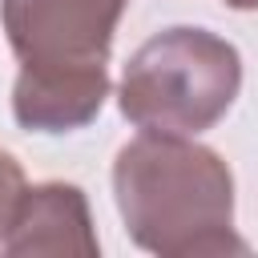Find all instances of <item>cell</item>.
Returning a JSON list of instances; mask_svg holds the SVG:
<instances>
[{
    "label": "cell",
    "mask_w": 258,
    "mask_h": 258,
    "mask_svg": "<svg viewBox=\"0 0 258 258\" xmlns=\"http://www.w3.org/2000/svg\"><path fill=\"white\" fill-rule=\"evenodd\" d=\"M113 198L129 238L157 258L246 254L234 234V173L210 145L141 133L117 149Z\"/></svg>",
    "instance_id": "6da1fadb"
},
{
    "label": "cell",
    "mask_w": 258,
    "mask_h": 258,
    "mask_svg": "<svg viewBox=\"0 0 258 258\" xmlns=\"http://www.w3.org/2000/svg\"><path fill=\"white\" fill-rule=\"evenodd\" d=\"M129 0H0L20 60L12 117L28 133L85 129L109 97L113 32Z\"/></svg>",
    "instance_id": "7a4b0ae2"
},
{
    "label": "cell",
    "mask_w": 258,
    "mask_h": 258,
    "mask_svg": "<svg viewBox=\"0 0 258 258\" xmlns=\"http://www.w3.org/2000/svg\"><path fill=\"white\" fill-rule=\"evenodd\" d=\"M242 89L238 48L210 28H165L149 36L121 73V117L141 133L198 137L214 129Z\"/></svg>",
    "instance_id": "3957f363"
},
{
    "label": "cell",
    "mask_w": 258,
    "mask_h": 258,
    "mask_svg": "<svg viewBox=\"0 0 258 258\" xmlns=\"http://www.w3.org/2000/svg\"><path fill=\"white\" fill-rule=\"evenodd\" d=\"M0 254L8 258H97L101 242L89 218V198L73 181L24 185L12 218L0 234Z\"/></svg>",
    "instance_id": "277c9868"
},
{
    "label": "cell",
    "mask_w": 258,
    "mask_h": 258,
    "mask_svg": "<svg viewBox=\"0 0 258 258\" xmlns=\"http://www.w3.org/2000/svg\"><path fill=\"white\" fill-rule=\"evenodd\" d=\"M20 189H24V169H20V161L0 149V234H4L8 218H12V206H16Z\"/></svg>",
    "instance_id": "5b68a950"
},
{
    "label": "cell",
    "mask_w": 258,
    "mask_h": 258,
    "mask_svg": "<svg viewBox=\"0 0 258 258\" xmlns=\"http://www.w3.org/2000/svg\"><path fill=\"white\" fill-rule=\"evenodd\" d=\"M226 8H238V12H258V0H222Z\"/></svg>",
    "instance_id": "8992f818"
}]
</instances>
